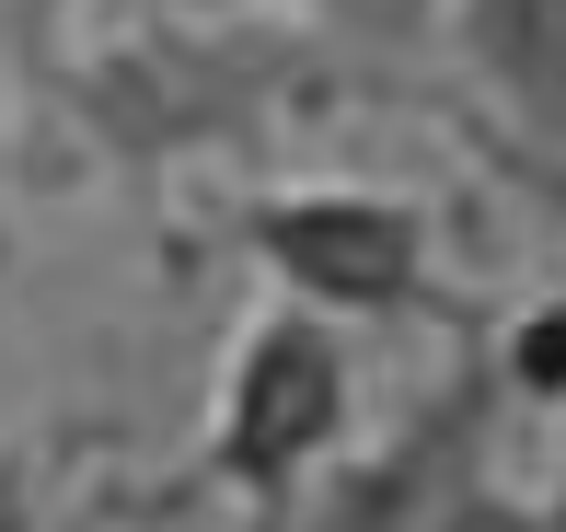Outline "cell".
Segmentation results:
<instances>
[{
  "mask_svg": "<svg viewBox=\"0 0 566 532\" xmlns=\"http://www.w3.org/2000/svg\"><path fill=\"white\" fill-rule=\"evenodd\" d=\"M336 93H370L301 12H243V23H163V12H105L23 82V128L46 139L59 174H127L163 186L186 163L266 150L277 128L324 116Z\"/></svg>",
  "mask_w": 566,
  "mask_h": 532,
  "instance_id": "cell-1",
  "label": "cell"
},
{
  "mask_svg": "<svg viewBox=\"0 0 566 532\" xmlns=\"http://www.w3.org/2000/svg\"><path fill=\"white\" fill-rule=\"evenodd\" d=\"M231 243L277 301L358 324V336H474L485 301L451 278V232L428 197L381 174H290L231 209Z\"/></svg>",
  "mask_w": 566,
  "mask_h": 532,
  "instance_id": "cell-2",
  "label": "cell"
},
{
  "mask_svg": "<svg viewBox=\"0 0 566 532\" xmlns=\"http://www.w3.org/2000/svg\"><path fill=\"white\" fill-rule=\"evenodd\" d=\"M370 428V359H358V324L313 313V301H254L220 347L209 383V428L186 451V487H209L220 510H277L290 487H313L324 463Z\"/></svg>",
  "mask_w": 566,
  "mask_h": 532,
  "instance_id": "cell-3",
  "label": "cell"
},
{
  "mask_svg": "<svg viewBox=\"0 0 566 532\" xmlns=\"http://www.w3.org/2000/svg\"><path fill=\"white\" fill-rule=\"evenodd\" d=\"M509 417H521V405H509L497 359H485V324L474 336H440V371L417 383V405H405L394 428H358L313 487H290L243 532H417L462 474L509 440Z\"/></svg>",
  "mask_w": 566,
  "mask_h": 532,
  "instance_id": "cell-4",
  "label": "cell"
},
{
  "mask_svg": "<svg viewBox=\"0 0 566 532\" xmlns=\"http://www.w3.org/2000/svg\"><path fill=\"white\" fill-rule=\"evenodd\" d=\"M440 82L485 163H566V0H451Z\"/></svg>",
  "mask_w": 566,
  "mask_h": 532,
  "instance_id": "cell-5",
  "label": "cell"
},
{
  "mask_svg": "<svg viewBox=\"0 0 566 532\" xmlns=\"http://www.w3.org/2000/svg\"><path fill=\"white\" fill-rule=\"evenodd\" d=\"M301 23H313L324 46L358 70V82H417V70H440V23L451 0H301Z\"/></svg>",
  "mask_w": 566,
  "mask_h": 532,
  "instance_id": "cell-6",
  "label": "cell"
},
{
  "mask_svg": "<svg viewBox=\"0 0 566 532\" xmlns=\"http://www.w3.org/2000/svg\"><path fill=\"white\" fill-rule=\"evenodd\" d=\"M485 359H497V383H509L521 417H555L566 405V278H544V290L485 313Z\"/></svg>",
  "mask_w": 566,
  "mask_h": 532,
  "instance_id": "cell-7",
  "label": "cell"
},
{
  "mask_svg": "<svg viewBox=\"0 0 566 532\" xmlns=\"http://www.w3.org/2000/svg\"><path fill=\"white\" fill-rule=\"evenodd\" d=\"M417 532H566V498L544 487V474H509L497 451H485V463L462 474V487H451Z\"/></svg>",
  "mask_w": 566,
  "mask_h": 532,
  "instance_id": "cell-8",
  "label": "cell"
},
{
  "mask_svg": "<svg viewBox=\"0 0 566 532\" xmlns=\"http://www.w3.org/2000/svg\"><path fill=\"white\" fill-rule=\"evenodd\" d=\"M116 0H0V59H12V93L46 82V59H59L70 35H93Z\"/></svg>",
  "mask_w": 566,
  "mask_h": 532,
  "instance_id": "cell-9",
  "label": "cell"
},
{
  "mask_svg": "<svg viewBox=\"0 0 566 532\" xmlns=\"http://www.w3.org/2000/svg\"><path fill=\"white\" fill-rule=\"evenodd\" d=\"M0 532H59V498H46L35 440H0Z\"/></svg>",
  "mask_w": 566,
  "mask_h": 532,
  "instance_id": "cell-10",
  "label": "cell"
},
{
  "mask_svg": "<svg viewBox=\"0 0 566 532\" xmlns=\"http://www.w3.org/2000/svg\"><path fill=\"white\" fill-rule=\"evenodd\" d=\"M116 12H163V23H243V12H301V0H116Z\"/></svg>",
  "mask_w": 566,
  "mask_h": 532,
  "instance_id": "cell-11",
  "label": "cell"
},
{
  "mask_svg": "<svg viewBox=\"0 0 566 532\" xmlns=\"http://www.w3.org/2000/svg\"><path fill=\"white\" fill-rule=\"evenodd\" d=\"M485 174H509V186H521L532 209H555V232H566V163H485Z\"/></svg>",
  "mask_w": 566,
  "mask_h": 532,
  "instance_id": "cell-12",
  "label": "cell"
},
{
  "mask_svg": "<svg viewBox=\"0 0 566 532\" xmlns=\"http://www.w3.org/2000/svg\"><path fill=\"white\" fill-rule=\"evenodd\" d=\"M544 428H555V451H544V487L566 498V405H555V417H544Z\"/></svg>",
  "mask_w": 566,
  "mask_h": 532,
  "instance_id": "cell-13",
  "label": "cell"
},
{
  "mask_svg": "<svg viewBox=\"0 0 566 532\" xmlns=\"http://www.w3.org/2000/svg\"><path fill=\"white\" fill-rule=\"evenodd\" d=\"M59 532H116V521L105 510H59Z\"/></svg>",
  "mask_w": 566,
  "mask_h": 532,
  "instance_id": "cell-14",
  "label": "cell"
}]
</instances>
